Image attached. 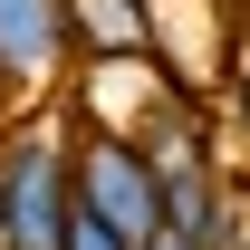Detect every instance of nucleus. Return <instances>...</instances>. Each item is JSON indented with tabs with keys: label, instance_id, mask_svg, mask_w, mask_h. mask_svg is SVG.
I'll return each instance as SVG.
<instances>
[{
	"label": "nucleus",
	"instance_id": "1",
	"mask_svg": "<svg viewBox=\"0 0 250 250\" xmlns=\"http://www.w3.org/2000/svg\"><path fill=\"white\" fill-rule=\"evenodd\" d=\"M77 221V116L67 96L0 116V250H67Z\"/></svg>",
	"mask_w": 250,
	"mask_h": 250
},
{
	"label": "nucleus",
	"instance_id": "2",
	"mask_svg": "<svg viewBox=\"0 0 250 250\" xmlns=\"http://www.w3.org/2000/svg\"><path fill=\"white\" fill-rule=\"evenodd\" d=\"M67 116H77V106H67ZM77 212L106 221L125 250H145V241L164 231V164L145 154V135L77 116Z\"/></svg>",
	"mask_w": 250,
	"mask_h": 250
},
{
	"label": "nucleus",
	"instance_id": "3",
	"mask_svg": "<svg viewBox=\"0 0 250 250\" xmlns=\"http://www.w3.org/2000/svg\"><path fill=\"white\" fill-rule=\"evenodd\" d=\"M77 77V39H67V0H0V96L39 106Z\"/></svg>",
	"mask_w": 250,
	"mask_h": 250
},
{
	"label": "nucleus",
	"instance_id": "4",
	"mask_svg": "<svg viewBox=\"0 0 250 250\" xmlns=\"http://www.w3.org/2000/svg\"><path fill=\"white\" fill-rule=\"evenodd\" d=\"M67 39L87 58H145L154 48V0H67Z\"/></svg>",
	"mask_w": 250,
	"mask_h": 250
},
{
	"label": "nucleus",
	"instance_id": "5",
	"mask_svg": "<svg viewBox=\"0 0 250 250\" xmlns=\"http://www.w3.org/2000/svg\"><path fill=\"white\" fill-rule=\"evenodd\" d=\"M67 250H125V241L106 231V221H87V212H77V221H67Z\"/></svg>",
	"mask_w": 250,
	"mask_h": 250
},
{
	"label": "nucleus",
	"instance_id": "6",
	"mask_svg": "<svg viewBox=\"0 0 250 250\" xmlns=\"http://www.w3.org/2000/svg\"><path fill=\"white\" fill-rule=\"evenodd\" d=\"M231 125H241V145H250V58L231 67Z\"/></svg>",
	"mask_w": 250,
	"mask_h": 250
},
{
	"label": "nucleus",
	"instance_id": "7",
	"mask_svg": "<svg viewBox=\"0 0 250 250\" xmlns=\"http://www.w3.org/2000/svg\"><path fill=\"white\" fill-rule=\"evenodd\" d=\"M145 250H192V241H173V231H154V241H145Z\"/></svg>",
	"mask_w": 250,
	"mask_h": 250
},
{
	"label": "nucleus",
	"instance_id": "8",
	"mask_svg": "<svg viewBox=\"0 0 250 250\" xmlns=\"http://www.w3.org/2000/svg\"><path fill=\"white\" fill-rule=\"evenodd\" d=\"M0 116H10V96H0Z\"/></svg>",
	"mask_w": 250,
	"mask_h": 250
}]
</instances>
